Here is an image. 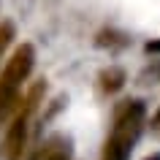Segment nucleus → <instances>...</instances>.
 I'll use <instances>...</instances> for the list:
<instances>
[{
  "mask_svg": "<svg viewBox=\"0 0 160 160\" xmlns=\"http://www.w3.org/2000/svg\"><path fill=\"white\" fill-rule=\"evenodd\" d=\"M125 82H128V73L119 65H109L98 73V87H101L103 95H117L125 87Z\"/></svg>",
  "mask_w": 160,
  "mask_h": 160,
  "instance_id": "39448f33",
  "label": "nucleus"
},
{
  "mask_svg": "<svg viewBox=\"0 0 160 160\" xmlns=\"http://www.w3.org/2000/svg\"><path fill=\"white\" fill-rule=\"evenodd\" d=\"M30 160H71V138L68 136H52L30 155Z\"/></svg>",
  "mask_w": 160,
  "mask_h": 160,
  "instance_id": "20e7f679",
  "label": "nucleus"
},
{
  "mask_svg": "<svg viewBox=\"0 0 160 160\" xmlns=\"http://www.w3.org/2000/svg\"><path fill=\"white\" fill-rule=\"evenodd\" d=\"M155 62H158V60H155ZM158 76H160V62L155 68H152V62H149V65L141 71V84H149V79H158Z\"/></svg>",
  "mask_w": 160,
  "mask_h": 160,
  "instance_id": "6e6552de",
  "label": "nucleus"
},
{
  "mask_svg": "<svg viewBox=\"0 0 160 160\" xmlns=\"http://www.w3.org/2000/svg\"><path fill=\"white\" fill-rule=\"evenodd\" d=\"M95 43L103 46V49H125L130 41H128V35L117 33V30H101L98 38H95Z\"/></svg>",
  "mask_w": 160,
  "mask_h": 160,
  "instance_id": "423d86ee",
  "label": "nucleus"
},
{
  "mask_svg": "<svg viewBox=\"0 0 160 160\" xmlns=\"http://www.w3.org/2000/svg\"><path fill=\"white\" fill-rule=\"evenodd\" d=\"M144 160H160V152H152V155H147Z\"/></svg>",
  "mask_w": 160,
  "mask_h": 160,
  "instance_id": "9b49d317",
  "label": "nucleus"
},
{
  "mask_svg": "<svg viewBox=\"0 0 160 160\" xmlns=\"http://www.w3.org/2000/svg\"><path fill=\"white\" fill-rule=\"evenodd\" d=\"M144 128H147V103L138 98L119 101L111 114V130L103 141L101 160H130Z\"/></svg>",
  "mask_w": 160,
  "mask_h": 160,
  "instance_id": "f257e3e1",
  "label": "nucleus"
},
{
  "mask_svg": "<svg viewBox=\"0 0 160 160\" xmlns=\"http://www.w3.org/2000/svg\"><path fill=\"white\" fill-rule=\"evenodd\" d=\"M149 130H152V136H155V138H160V109L155 111V117H152V122H149Z\"/></svg>",
  "mask_w": 160,
  "mask_h": 160,
  "instance_id": "1a4fd4ad",
  "label": "nucleus"
},
{
  "mask_svg": "<svg viewBox=\"0 0 160 160\" xmlns=\"http://www.w3.org/2000/svg\"><path fill=\"white\" fill-rule=\"evenodd\" d=\"M144 52L147 54H160V41H147L144 43Z\"/></svg>",
  "mask_w": 160,
  "mask_h": 160,
  "instance_id": "9d476101",
  "label": "nucleus"
},
{
  "mask_svg": "<svg viewBox=\"0 0 160 160\" xmlns=\"http://www.w3.org/2000/svg\"><path fill=\"white\" fill-rule=\"evenodd\" d=\"M35 68V49L33 43H22L14 49L6 65L0 71V125L17 114L22 103V90Z\"/></svg>",
  "mask_w": 160,
  "mask_h": 160,
  "instance_id": "f03ea898",
  "label": "nucleus"
},
{
  "mask_svg": "<svg viewBox=\"0 0 160 160\" xmlns=\"http://www.w3.org/2000/svg\"><path fill=\"white\" fill-rule=\"evenodd\" d=\"M14 38H17V27H14V22H0V60H3V54L8 52V46L14 43Z\"/></svg>",
  "mask_w": 160,
  "mask_h": 160,
  "instance_id": "0eeeda50",
  "label": "nucleus"
},
{
  "mask_svg": "<svg viewBox=\"0 0 160 160\" xmlns=\"http://www.w3.org/2000/svg\"><path fill=\"white\" fill-rule=\"evenodd\" d=\"M43 95H46L43 79L27 90L17 114L6 125V133H3V141H0V160H22V155L27 149V138H30V122H33V114L38 111V106L43 103Z\"/></svg>",
  "mask_w": 160,
  "mask_h": 160,
  "instance_id": "7ed1b4c3",
  "label": "nucleus"
}]
</instances>
